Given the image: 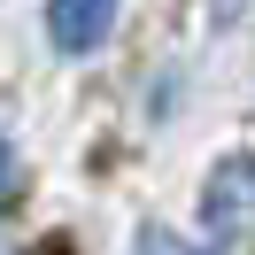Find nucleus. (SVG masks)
I'll list each match as a JSON object with an SVG mask.
<instances>
[{
    "label": "nucleus",
    "mask_w": 255,
    "mask_h": 255,
    "mask_svg": "<svg viewBox=\"0 0 255 255\" xmlns=\"http://www.w3.org/2000/svg\"><path fill=\"white\" fill-rule=\"evenodd\" d=\"M116 23V0H47V39L54 54H93Z\"/></svg>",
    "instance_id": "1"
},
{
    "label": "nucleus",
    "mask_w": 255,
    "mask_h": 255,
    "mask_svg": "<svg viewBox=\"0 0 255 255\" xmlns=\"http://www.w3.org/2000/svg\"><path fill=\"white\" fill-rule=\"evenodd\" d=\"M139 248H147V255H201V248H178V240H170V232H147V240H139Z\"/></svg>",
    "instance_id": "2"
},
{
    "label": "nucleus",
    "mask_w": 255,
    "mask_h": 255,
    "mask_svg": "<svg viewBox=\"0 0 255 255\" xmlns=\"http://www.w3.org/2000/svg\"><path fill=\"white\" fill-rule=\"evenodd\" d=\"M8 186H16V155H8V139H0V209H8Z\"/></svg>",
    "instance_id": "3"
}]
</instances>
